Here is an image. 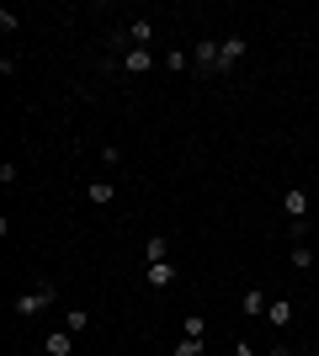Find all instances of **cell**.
Listing matches in <instances>:
<instances>
[{
	"label": "cell",
	"mask_w": 319,
	"mask_h": 356,
	"mask_svg": "<svg viewBox=\"0 0 319 356\" xmlns=\"http://www.w3.org/2000/svg\"><path fill=\"white\" fill-rule=\"evenodd\" d=\"M106 64L122 70V74H149L154 64H160V54H154V48H122L117 59H106Z\"/></svg>",
	"instance_id": "obj_1"
},
{
	"label": "cell",
	"mask_w": 319,
	"mask_h": 356,
	"mask_svg": "<svg viewBox=\"0 0 319 356\" xmlns=\"http://www.w3.org/2000/svg\"><path fill=\"white\" fill-rule=\"evenodd\" d=\"M43 309H54V282L32 287V293H22V298L11 303V314H16V319H32V314H43Z\"/></svg>",
	"instance_id": "obj_2"
},
{
	"label": "cell",
	"mask_w": 319,
	"mask_h": 356,
	"mask_svg": "<svg viewBox=\"0 0 319 356\" xmlns=\"http://www.w3.org/2000/svg\"><path fill=\"white\" fill-rule=\"evenodd\" d=\"M192 74H202V80L218 74V38H197L192 43Z\"/></svg>",
	"instance_id": "obj_3"
},
{
	"label": "cell",
	"mask_w": 319,
	"mask_h": 356,
	"mask_svg": "<svg viewBox=\"0 0 319 356\" xmlns=\"http://www.w3.org/2000/svg\"><path fill=\"white\" fill-rule=\"evenodd\" d=\"M245 48H250V38H245V32L224 38V43H218V74H229V70H234V64L245 59Z\"/></svg>",
	"instance_id": "obj_4"
},
{
	"label": "cell",
	"mask_w": 319,
	"mask_h": 356,
	"mask_svg": "<svg viewBox=\"0 0 319 356\" xmlns=\"http://www.w3.org/2000/svg\"><path fill=\"white\" fill-rule=\"evenodd\" d=\"M282 213H288V223L309 218V192H304V186H288V192H282Z\"/></svg>",
	"instance_id": "obj_5"
},
{
	"label": "cell",
	"mask_w": 319,
	"mask_h": 356,
	"mask_svg": "<svg viewBox=\"0 0 319 356\" xmlns=\"http://www.w3.org/2000/svg\"><path fill=\"white\" fill-rule=\"evenodd\" d=\"M176 271H181L176 261H154V266H144V282H149L154 293H165V287L176 282Z\"/></svg>",
	"instance_id": "obj_6"
},
{
	"label": "cell",
	"mask_w": 319,
	"mask_h": 356,
	"mask_svg": "<svg viewBox=\"0 0 319 356\" xmlns=\"http://www.w3.org/2000/svg\"><path fill=\"white\" fill-rule=\"evenodd\" d=\"M43 351L48 356H75V330H48Z\"/></svg>",
	"instance_id": "obj_7"
},
{
	"label": "cell",
	"mask_w": 319,
	"mask_h": 356,
	"mask_svg": "<svg viewBox=\"0 0 319 356\" xmlns=\"http://www.w3.org/2000/svg\"><path fill=\"white\" fill-rule=\"evenodd\" d=\"M154 261H170V234H149L144 239V266H154Z\"/></svg>",
	"instance_id": "obj_8"
},
{
	"label": "cell",
	"mask_w": 319,
	"mask_h": 356,
	"mask_svg": "<svg viewBox=\"0 0 319 356\" xmlns=\"http://www.w3.org/2000/svg\"><path fill=\"white\" fill-rule=\"evenodd\" d=\"M266 325H277V330L293 325V303L288 298H272V303H266Z\"/></svg>",
	"instance_id": "obj_9"
},
{
	"label": "cell",
	"mask_w": 319,
	"mask_h": 356,
	"mask_svg": "<svg viewBox=\"0 0 319 356\" xmlns=\"http://www.w3.org/2000/svg\"><path fill=\"white\" fill-rule=\"evenodd\" d=\"M240 309L250 314V319H266V293H261V287H245V298H240Z\"/></svg>",
	"instance_id": "obj_10"
},
{
	"label": "cell",
	"mask_w": 319,
	"mask_h": 356,
	"mask_svg": "<svg viewBox=\"0 0 319 356\" xmlns=\"http://www.w3.org/2000/svg\"><path fill=\"white\" fill-rule=\"evenodd\" d=\"M112 197H117V186H112V181H91V186H85V202H96V208H106Z\"/></svg>",
	"instance_id": "obj_11"
},
{
	"label": "cell",
	"mask_w": 319,
	"mask_h": 356,
	"mask_svg": "<svg viewBox=\"0 0 319 356\" xmlns=\"http://www.w3.org/2000/svg\"><path fill=\"white\" fill-rule=\"evenodd\" d=\"M160 64H165L170 74H186V70H192V54H181V48H170V54H160Z\"/></svg>",
	"instance_id": "obj_12"
},
{
	"label": "cell",
	"mask_w": 319,
	"mask_h": 356,
	"mask_svg": "<svg viewBox=\"0 0 319 356\" xmlns=\"http://www.w3.org/2000/svg\"><path fill=\"white\" fill-rule=\"evenodd\" d=\"M181 335H192V341H208V319H202V314H186V319H181Z\"/></svg>",
	"instance_id": "obj_13"
},
{
	"label": "cell",
	"mask_w": 319,
	"mask_h": 356,
	"mask_svg": "<svg viewBox=\"0 0 319 356\" xmlns=\"http://www.w3.org/2000/svg\"><path fill=\"white\" fill-rule=\"evenodd\" d=\"M64 330H75V335H80V330H91V309H69V314H64Z\"/></svg>",
	"instance_id": "obj_14"
},
{
	"label": "cell",
	"mask_w": 319,
	"mask_h": 356,
	"mask_svg": "<svg viewBox=\"0 0 319 356\" xmlns=\"http://www.w3.org/2000/svg\"><path fill=\"white\" fill-rule=\"evenodd\" d=\"M293 266H298V271H314V245H293Z\"/></svg>",
	"instance_id": "obj_15"
},
{
	"label": "cell",
	"mask_w": 319,
	"mask_h": 356,
	"mask_svg": "<svg viewBox=\"0 0 319 356\" xmlns=\"http://www.w3.org/2000/svg\"><path fill=\"white\" fill-rule=\"evenodd\" d=\"M176 356H208V346L192 341V335H181V341H176Z\"/></svg>",
	"instance_id": "obj_16"
},
{
	"label": "cell",
	"mask_w": 319,
	"mask_h": 356,
	"mask_svg": "<svg viewBox=\"0 0 319 356\" xmlns=\"http://www.w3.org/2000/svg\"><path fill=\"white\" fill-rule=\"evenodd\" d=\"M16 27H22V16H16V11H11V6H6V11H0V32H6V38H11V32H16Z\"/></svg>",
	"instance_id": "obj_17"
},
{
	"label": "cell",
	"mask_w": 319,
	"mask_h": 356,
	"mask_svg": "<svg viewBox=\"0 0 319 356\" xmlns=\"http://www.w3.org/2000/svg\"><path fill=\"white\" fill-rule=\"evenodd\" d=\"M229 356H261V351H256L250 341H234V351H229Z\"/></svg>",
	"instance_id": "obj_18"
},
{
	"label": "cell",
	"mask_w": 319,
	"mask_h": 356,
	"mask_svg": "<svg viewBox=\"0 0 319 356\" xmlns=\"http://www.w3.org/2000/svg\"><path fill=\"white\" fill-rule=\"evenodd\" d=\"M266 356H293V346H272V351H266Z\"/></svg>",
	"instance_id": "obj_19"
}]
</instances>
